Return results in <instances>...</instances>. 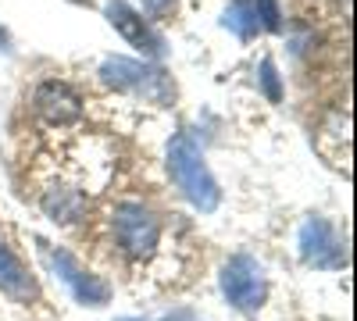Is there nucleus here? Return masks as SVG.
Returning <instances> with one entry per match:
<instances>
[{
  "label": "nucleus",
  "mask_w": 357,
  "mask_h": 321,
  "mask_svg": "<svg viewBox=\"0 0 357 321\" xmlns=\"http://www.w3.org/2000/svg\"><path fill=\"white\" fill-rule=\"evenodd\" d=\"M222 293L236 311H257L268 297V282L261 260L250 253H236L222 268Z\"/></svg>",
  "instance_id": "obj_4"
},
{
  "label": "nucleus",
  "mask_w": 357,
  "mask_h": 321,
  "mask_svg": "<svg viewBox=\"0 0 357 321\" xmlns=\"http://www.w3.org/2000/svg\"><path fill=\"white\" fill-rule=\"evenodd\" d=\"M257 22L268 33H282V15H279V0H254Z\"/></svg>",
  "instance_id": "obj_12"
},
{
  "label": "nucleus",
  "mask_w": 357,
  "mask_h": 321,
  "mask_svg": "<svg viewBox=\"0 0 357 321\" xmlns=\"http://www.w3.org/2000/svg\"><path fill=\"white\" fill-rule=\"evenodd\" d=\"M222 25L229 29L232 36L240 40H254L261 33V22H257V11H254V0H232L222 15Z\"/></svg>",
  "instance_id": "obj_10"
},
{
  "label": "nucleus",
  "mask_w": 357,
  "mask_h": 321,
  "mask_svg": "<svg viewBox=\"0 0 357 321\" xmlns=\"http://www.w3.org/2000/svg\"><path fill=\"white\" fill-rule=\"evenodd\" d=\"M104 15H107V22L118 29V33H122L136 50H143L146 57H161V54H165V40H161L129 4H122V0H111V4L104 8Z\"/></svg>",
  "instance_id": "obj_8"
},
{
  "label": "nucleus",
  "mask_w": 357,
  "mask_h": 321,
  "mask_svg": "<svg viewBox=\"0 0 357 321\" xmlns=\"http://www.w3.org/2000/svg\"><path fill=\"white\" fill-rule=\"evenodd\" d=\"M114 236L129 257L143 260L154 253V246L161 240V225L143 203H118L114 208Z\"/></svg>",
  "instance_id": "obj_5"
},
{
  "label": "nucleus",
  "mask_w": 357,
  "mask_h": 321,
  "mask_svg": "<svg viewBox=\"0 0 357 321\" xmlns=\"http://www.w3.org/2000/svg\"><path fill=\"white\" fill-rule=\"evenodd\" d=\"M0 289H4L8 297H15V300H33L36 297L33 275L25 272V265L8 246H0Z\"/></svg>",
  "instance_id": "obj_9"
},
{
  "label": "nucleus",
  "mask_w": 357,
  "mask_h": 321,
  "mask_svg": "<svg viewBox=\"0 0 357 321\" xmlns=\"http://www.w3.org/2000/svg\"><path fill=\"white\" fill-rule=\"evenodd\" d=\"M100 82L111 86V90H118V93L143 97L146 104H158V107L172 104V97H175V86H172L165 68L129 61V57H107V61L100 65Z\"/></svg>",
  "instance_id": "obj_2"
},
{
  "label": "nucleus",
  "mask_w": 357,
  "mask_h": 321,
  "mask_svg": "<svg viewBox=\"0 0 357 321\" xmlns=\"http://www.w3.org/2000/svg\"><path fill=\"white\" fill-rule=\"evenodd\" d=\"M43 211L54 221H75L82 214V196L75 189H50L43 196Z\"/></svg>",
  "instance_id": "obj_11"
},
{
  "label": "nucleus",
  "mask_w": 357,
  "mask_h": 321,
  "mask_svg": "<svg viewBox=\"0 0 357 321\" xmlns=\"http://www.w3.org/2000/svg\"><path fill=\"white\" fill-rule=\"evenodd\" d=\"M172 4H175V0H143V11L151 18H161V15L172 11Z\"/></svg>",
  "instance_id": "obj_14"
},
{
  "label": "nucleus",
  "mask_w": 357,
  "mask_h": 321,
  "mask_svg": "<svg viewBox=\"0 0 357 321\" xmlns=\"http://www.w3.org/2000/svg\"><path fill=\"white\" fill-rule=\"evenodd\" d=\"M261 90H264V97L272 104L282 100V86H279V72L272 65V57H264V61H261Z\"/></svg>",
  "instance_id": "obj_13"
},
{
  "label": "nucleus",
  "mask_w": 357,
  "mask_h": 321,
  "mask_svg": "<svg viewBox=\"0 0 357 321\" xmlns=\"http://www.w3.org/2000/svg\"><path fill=\"white\" fill-rule=\"evenodd\" d=\"M36 111H40V118H47L50 125H72L82 118V100L79 93L72 90L68 82H40L36 86V97H33Z\"/></svg>",
  "instance_id": "obj_7"
},
{
  "label": "nucleus",
  "mask_w": 357,
  "mask_h": 321,
  "mask_svg": "<svg viewBox=\"0 0 357 321\" xmlns=\"http://www.w3.org/2000/svg\"><path fill=\"white\" fill-rule=\"evenodd\" d=\"M36 246H40L43 265L54 272V279H61V282L72 289V297H75L79 304H86V307H104V304L111 300V285H107L100 275H93L89 268H82L68 250L50 246L47 240H36Z\"/></svg>",
  "instance_id": "obj_3"
},
{
  "label": "nucleus",
  "mask_w": 357,
  "mask_h": 321,
  "mask_svg": "<svg viewBox=\"0 0 357 321\" xmlns=\"http://www.w3.org/2000/svg\"><path fill=\"white\" fill-rule=\"evenodd\" d=\"M11 50V40H8V33H4V25H0V54H8Z\"/></svg>",
  "instance_id": "obj_16"
},
{
  "label": "nucleus",
  "mask_w": 357,
  "mask_h": 321,
  "mask_svg": "<svg viewBox=\"0 0 357 321\" xmlns=\"http://www.w3.org/2000/svg\"><path fill=\"white\" fill-rule=\"evenodd\" d=\"M168 171H172L175 186L183 189V196L193 203L200 214H211L222 203V189L215 182L211 168H207L200 147L190 136H175L168 143Z\"/></svg>",
  "instance_id": "obj_1"
},
{
  "label": "nucleus",
  "mask_w": 357,
  "mask_h": 321,
  "mask_svg": "<svg viewBox=\"0 0 357 321\" xmlns=\"http://www.w3.org/2000/svg\"><path fill=\"white\" fill-rule=\"evenodd\" d=\"M118 321H143V318H118Z\"/></svg>",
  "instance_id": "obj_17"
},
{
  "label": "nucleus",
  "mask_w": 357,
  "mask_h": 321,
  "mask_svg": "<svg viewBox=\"0 0 357 321\" xmlns=\"http://www.w3.org/2000/svg\"><path fill=\"white\" fill-rule=\"evenodd\" d=\"M301 257L304 265L321 268V272H340L347 265V250L336 236V228L325 221V218H307L301 225Z\"/></svg>",
  "instance_id": "obj_6"
},
{
  "label": "nucleus",
  "mask_w": 357,
  "mask_h": 321,
  "mask_svg": "<svg viewBox=\"0 0 357 321\" xmlns=\"http://www.w3.org/2000/svg\"><path fill=\"white\" fill-rule=\"evenodd\" d=\"M161 321H200L193 311H172V314H165Z\"/></svg>",
  "instance_id": "obj_15"
}]
</instances>
